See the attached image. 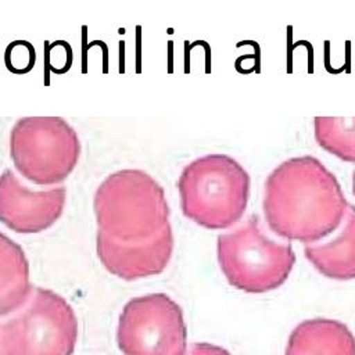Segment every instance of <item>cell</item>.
<instances>
[{
	"label": "cell",
	"instance_id": "obj_1",
	"mask_svg": "<svg viewBox=\"0 0 355 355\" xmlns=\"http://www.w3.org/2000/svg\"><path fill=\"white\" fill-rule=\"evenodd\" d=\"M96 251L103 266L122 280L159 275L173 252L171 211L164 187L146 171L108 175L93 198Z\"/></svg>",
	"mask_w": 355,
	"mask_h": 355
},
{
	"label": "cell",
	"instance_id": "obj_2",
	"mask_svg": "<svg viewBox=\"0 0 355 355\" xmlns=\"http://www.w3.org/2000/svg\"><path fill=\"white\" fill-rule=\"evenodd\" d=\"M347 208L336 175L312 155L283 161L265 180V222L284 240L308 245L326 239L340 227Z\"/></svg>",
	"mask_w": 355,
	"mask_h": 355
},
{
	"label": "cell",
	"instance_id": "obj_3",
	"mask_svg": "<svg viewBox=\"0 0 355 355\" xmlns=\"http://www.w3.org/2000/svg\"><path fill=\"white\" fill-rule=\"evenodd\" d=\"M182 214L205 229L222 230L244 215L251 179L244 166L226 154H207L189 162L178 179Z\"/></svg>",
	"mask_w": 355,
	"mask_h": 355
},
{
	"label": "cell",
	"instance_id": "obj_4",
	"mask_svg": "<svg viewBox=\"0 0 355 355\" xmlns=\"http://www.w3.org/2000/svg\"><path fill=\"white\" fill-rule=\"evenodd\" d=\"M216 255L229 284L245 293H266L280 287L295 263L293 245L266 236L257 214L218 236Z\"/></svg>",
	"mask_w": 355,
	"mask_h": 355
},
{
	"label": "cell",
	"instance_id": "obj_5",
	"mask_svg": "<svg viewBox=\"0 0 355 355\" xmlns=\"http://www.w3.org/2000/svg\"><path fill=\"white\" fill-rule=\"evenodd\" d=\"M78 320L57 293L33 287L25 304L0 320V355H72Z\"/></svg>",
	"mask_w": 355,
	"mask_h": 355
},
{
	"label": "cell",
	"instance_id": "obj_6",
	"mask_svg": "<svg viewBox=\"0 0 355 355\" xmlns=\"http://www.w3.org/2000/svg\"><path fill=\"white\" fill-rule=\"evenodd\" d=\"M82 153L76 130L61 116H24L10 132V157L29 182L50 186L64 182Z\"/></svg>",
	"mask_w": 355,
	"mask_h": 355
},
{
	"label": "cell",
	"instance_id": "obj_7",
	"mask_svg": "<svg viewBox=\"0 0 355 355\" xmlns=\"http://www.w3.org/2000/svg\"><path fill=\"white\" fill-rule=\"evenodd\" d=\"M116 343L123 355H186L182 308L164 293L129 300L118 319Z\"/></svg>",
	"mask_w": 355,
	"mask_h": 355
},
{
	"label": "cell",
	"instance_id": "obj_8",
	"mask_svg": "<svg viewBox=\"0 0 355 355\" xmlns=\"http://www.w3.org/2000/svg\"><path fill=\"white\" fill-rule=\"evenodd\" d=\"M67 187L31 190L6 168L0 175V222L19 234H35L51 227L62 215Z\"/></svg>",
	"mask_w": 355,
	"mask_h": 355
},
{
	"label": "cell",
	"instance_id": "obj_9",
	"mask_svg": "<svg viewBox=\"0 0 355 355\" xmlns=\"http://www.w3.org/2000/svg\"><path fill=\"white\" fill-rule=\"evenodd\" d=\"M304 254L329 279H355V205L348 204L340 230L330 240L305 245Z\"/></svg>",
	"mask_w": 355,
	"mask_h": 355
},
{
	"label": "cell",
	"instance_id": "obj_10",
	"mask_svg": "<svg viewBox=\"0 0 355 355\" xmlns=\"http://www.w3.org/2000/svg\"><path fill=\"white\" fill-rule=\"evenodd\" d=\"M286 355H355V338L337 320H305L291 333Z\"/></svg>",
	"mask_w": 355,
	"mask_h": 355
},
{
	"label": "cell",
	"instance_id": "obj_11",
	"mask_svg": "<svg viewBox=\"0 0 355 355\" xmlns=\"http://www.w3.org/2000/svg\"><path fill=\"white\" fill-rule=\"evenodd\" d=\"M32 288L24 250L0 232V318L21 308Z\"/></svg>",
	"mask_w": 355,
	"mask_h": 355
},
{
	"label": "cell",
	"instance_id": "obj_12",
	"mask_svg": "<svg viewBox=\"0 0 355 355\" xmlns=\"http://www.w3.org/2000/svg\"><path fill=\"white\" fill-rule=\"evenodd\" d=\"M313 136L323 150L355 164V116H315Z\"/></svg>",
	"mask_w": 355,
	"mask_h": 355
},
{
	"label": "cell",
	"instance_id": "obj_13",
	"mask_svg": "<svg viewBox=\"0 0 355 355\" xmlns=\"http://www.w3.org/2000/svg\"><path fill=\"white\" fill-rule=\"evenodd\" d=\"M4 61L11 72L25 73L31 71L35 64V49L29 42H12L6 50Z\"/></svg>",
	"mask_w": 355,
	"mask_h": 355
},
{
	"label": "cell",
	"instance_id": "obj_14",
	"mask_svg": "<svg viewBox=\"0 0 355 355\" xmlns=\"http://www.w3.org/2000/svg\"><path fill=\"white\" fill-rule=\"evenodd\" d=\"M187 355H230L226 349L208 344V343H197L190 347Z\"/></svg>",
	"mask_w": 355,
	"mask_h": 355
},
{
	"label": "cell",
	"instance_id": "obj_15",
	"mask_svg": "<svg viewBox=\"0 0 355 355\" xmlns=\"http://www.w3.org/2000/svg\"><path fill=\"white\" fill-rule=\"evenodd\" d=\"M352 193H354V196H355V169H354V172H352Z\"/></svg>",
	"mask_w": 355,
	"mask_h": 355
}]
</instances>
